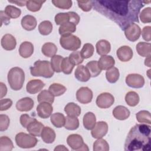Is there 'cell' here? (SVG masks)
<instances>
[{"label":"cell","instance_id":"cell-1","mask_svg":"<svg viewBox=\"0 0 151 151\" xmlns=\"http://www.w3.org/2000/svg\"><path fill=\"white\" fill-rule=\"evenodd\" d=\"M145 1L139 0L92 1L96 11L116 23L122 30L131 24L139 22L138 15L144 6Z\"/></svg>","mask_w":151,"mask_h":151},{"label":"cell","instance_id":"cell-2","mask_svg":"<svg viewBox=\"0 0 151 151\" xmlns=\"http://www.w3.org/2000/svg\"><path fill=\"white\" fill-rule=\"evenodd\" d=\"M150 126L137 124L130 130L124 143V150L149 151L150 150Z\"/></svg>","mask_w":151,"mask_h":151},{"label":"cell","instance_id":"cell-3","mask_svg":"<svg viewBox=\"0 0 151 151\" xmlns=\"http://www.w3.org/2000/svg\"><path fill=\"white\" fill-rule=\"evenodd\" d=\"M29 69L31 75L35 77H43L48 78L52 77L54 73L50 62L47 60L36 61L34 65Z\"/></svg>","mask_w":151,"mask_h":151},{"label":"cell","instance_id":"cell-4","mask_svg":"<svg viewBox=\"0 0 151 151\" xmlns=\"http://www.w3.org/2000/svg\"><path fill=\"white\" fill-rule=\"evenodd\" d=\"M7 77L8 83L12 90L18 91L22 88L25 80V73L22 68L18 67L12 68L9 71Z\"/></svg>","mask_w":151,"mask_h":151},{"label":"cell","instance_id":"cell-5","mask_svg":"<svg viewBox=\"0 0 151 151\" xmlns=\"http://www.w3.org/2000/svg\"><path fill=\"white\" fill-rule=\"evenodd\" d=\"M61 46L65 50L76 51L81 46L80 39L71 34L61 35L60 39Z\"/></svg>","mask_w":151,"mask_h":151},{"label":"cell","instance_id":"cell-6","mask_svg":"<svg viewBox=\"0 0 151 151\" xmlns=\"http://www.w3.org/2000/svg\"><path fill=\"white\" fill-rule=\"evenodd\" d=\"M15 139L17 146L24 149L34 147L38 142V140L35 136L23 132L17 134Z\"/></svg>","mask_w":151,"mask_h":151},{"label":"cell","instance_id":"cell-7","mask_svg":"<svg viewBox=\"0 0 151 151\" xmlns=\"http://www.w3.org/2000/svg\"><path fill=\"white\" fill-rule=\"evenodd\" d=\"M114 102V98L109 93L104 92L99 94L96 101L97 106L101 109H107L111 107Z\"/></svg>","mask_w":151,"mask_h":151},{"label":"cell","instance_id":"cell-8","mask_svg":"<svg viewBox=\"0 0 151 151\" xmlns=\"http://www.w3.org/2000/svg\"><path fill=\"white\" fill-rule=\"evenodd\" d=\"M124 31L127 39L132 42L137 41L141 34V29L140 27L134 23H132L127 27Z\"/></svg>","mask_w":151,"mask_h":151},{"label":"cell","instance_id":"cell-9","mask_svg":"<svg viewBox=\"0 0 151 151\" xmlns=\"http://www.w3.org/2000/svg\"><path fill=\"white\" fill-rule=\"evenodd\" d=\"M126 83L130 87L139 88L143 87L145 79L142 76L139 74H130L126 77Z\"/></svg>","mask_w":151,"mask_h":151},{"label":"cell","instance_id":"cell-10","mask_svg":"<svg viewBox=\"0 0 151 151\" xmlns=\"http://www.w3.org/2000/svg\"><path fill=\"white\" fill-rule=\"evenodd\" d=\"M76 98L78 102L82 104H87L91 101L93 92L87 87H80L76 92Z\"/></svg>","mask_w":151,"mask_h":151},{"label":"cell","instance_id":"cell-11","mask_svg":"<svg viewBox=\"0 0 151 151\" xmlns=\"http://www.w3.org/2000/svg\"><path fill=\"white\" fill-rule=\"evenodd\" d=\"M108 131V125L106 122L100 121L96 123L91 129V136L95 139H100L104 137Z\"/></svg>","mask_w":151,"mask_h":151},{"label":"cell","instance_id":"cell-12","mask_svg":"<svg viewBox=\"0 0 151 151\" xmlns=\"http://www.w3.org/2000/svg\"><path fill=\"white\" fill-rule=\"evenodd\" d=\"M67 143L68 146L74 150H80L84 144L83 137L78 134H70L67 137Z\"/></svg>","mask_w":151,"mask_h":151},{"label":"cell","instance_id":"cell-13","mask_svg":"<svg viewBox=\"0 0 151 151\" xmlns=\"http://www.w3.org/2000/svg\"><path fill=\"white\" fill-rule=\"evenodd\" d=\"M53 108L51 103L47 102L40 103L37 107L38 116L42 119H47L51 116Z\"/></svg>","mask_w":151,"mask_h":151},{"label":"cell","instance_id":"cell-14","mask_svg":"<svg viewBox=\"0 0 151 151\" xmlns=\"http://www.w3.org/2000/svg\"><path fill=\"white\" fill-rule=\"evenodd\" d=\"M116 54L119 60L123 62H127L132 58L133 52L130 47L123 45L117 49Z\"/></svg>","mask_w":151,"mask_h":151},{"label":"cell","instance_id":"cell-15","mask_svg":"<svg viewBox=\"0 0 151 151\" xmlns=\"http://www.w3.org/2000/svg\"><path fill=\"white\" fill-rule=\"evenodd\" d=\"M34 102L30 97H24L19 100L16 103V109L19 111H30L34 107Z\"/></svg>","mask_w":151,"mask_h":151},{"label":"cell","instance_id":"cell-16","mask_svg":"<svg viewBox=\"0 0 151 151\" xmlns=\"http://www.w3.org/2000/svg\"><path fill=\"white\" fill-rule=\"evenodd\" d=\"M1 46L7 51H11L15 48L17 41L15 38L11 34H6L4 35L1 39Z\"/></svg>","mask_w":151,"mask_h":151},{"label":"cell","instance_id":"cell-17","mask_svg":"<svg viewBox=\"0 0 151 151\" xmlns=\"http://www.w3.org/2000/svg\"><path fill=\"white\" fill-rule=\"evenodd\" d=\"M44 86L45 84L42 81L38 79H34L28 82L26 86V90L28 93L35 94L40 91Z\"/></svg>","mask_w":151,"mask_h":151},{"label":"cell","instance_id":"cell-18","mask_svg":"<svg viewBox=\"0 0 151 151\" xmlns=\"http://www.w3.org/2000/svg\"><path fill=\"white\" fill-rule=\"evenodd\" d=\"M74 76L77 80L81 82H86L91 77L88 69L83 65H78L77 66L74 72Z\"/></svg>","mask_w":151,"mask_h":151},{"label":"cell","instance_id":"cell-19","mask_svg":"<svg viewBox=\"0 0 151 151\" xmlns=\"http://www.w3.org/2000/svg\"><path fill=\"white\" fill-rule=\"evenodd\" d=\"M44 127L43 124L35 119L27 126L26 129L30 134L34 136H40Z\"/></svg>","mask_w":151,"mask_h":151},{"label":"cell","instance_id":"cell-20","mask_svg":"<svg viewBox=\"0 0 151 151\" xmlns=\"http://www.w3.org/2000/svg\"><path fill=\"white\" fill-rule=\"evenodd\" d=\"M114 64L115 60L111 55H102L98 61L99 67L101 70H109L112 68Z\"/></svg>","mask_w":151,"mask_h":151},{"label":"cell","instance_id":"cell-21","mask_svg":"<svg viewBox=\"0 0 151 151\" xmlns=\"http://www.w3.org/2000/svg\"><path fill=\"white\" fill-rule=\"evenodd\" d=\"M34 52L33 44L28 41H24L22 42L19 48V55L24 58H27L32 55Z\"/></svg>","mask_w":151,"mask_h":151},{"label":"cell","instance_id":"cell-22","mask_svg":"<svg viewBox=\"0 0 151 151\" xmlns=\"http://www.w3.org/2000/svg\"><path fill=\"white\" fill-rule=\"evenodd\" d=\"M21 23L22 28L29 31L34 29L37 26L36 18L31 15H27L24 16L22 18Z\"/></svg>","mask_w":151,"mask_h":151},{"label":"cell","instance_id":"cell-23","mask_svg":"<svg viewBox=\"0 0 151 151\" xmlns=\"http://www.w3.org/2000/svg\"><path fill=\"white\" fill-rule=\"evenodd\" d=\"M130 111L123 106H116L113 110V116L117 120H124L127 119L130 116Z\"/></svg>","mask_w":151,"mask_h":151},{"label":"cell","instance_id":"cell-24","mask_svg":"<svg viewBox=\"0 0 151 151\" xmlns=\"http://www.w3.org/2000/svg\"><path fill=\"white\" fill-rule=\"evenodd\" d=\"M55 133L54 130L50 127H44L42 130L41 137L45 143H52L55 139Z\"/></svg>","mask_w":151,"mask_h":151},{"label":"cell","instance_id":"cell-25","mask_svg":"<svg viewBox=\"0 0 151 151\" xmlns=\"http://www.w3.org/2000/svg\"><path fill=\"white\" fill-rule=\"evenodd\" d=\"M96 51L97 54L101 56L106 55L111 50V45L110 42L106 40H100L96 43Z\"/></svg>","mask_w":151,"mask_h":151},{"label":"cell","instance_id":"cell-26","mask_svg":"<svg viewBox=\"0 0 151 151\" xmlns=\"http://www.w3.org/2000/svg\"><path fill=\"white\" fill-rule=\"evenodd\" d=\"M136 51L142 57H149L151 55V44L146 42H139L136 45Z\"/></svg>","mask_w":151,"mask_h":151},{"label":"cell","instance_id":"cell-27","mask_svg":"<svg viewBox=\"0 0 151 151\" xmlns=\"http://www.w3.org/2000/svg\"><path fill=\"white\" fill-rule=\"evenodd\" d=\"M83 126L87 130H91L96 123V118L95 114L92 112L86 113L83 119Z\"/></svg>","mask_w":151,"mask_h":151},{"label":"cell","instance_id":"cell-28","mask_svg":"<svg viewBox=\"0 0 151 151\" xmlns=\"http://www.w3.org/2000/svg\"><path fill=\"white\" fill-rule=\"evenodd\" d=\"M64 111L69 116L78 117L81 114V108L77 104L71 102L65 106Z\"/></svg>","mask_w":151,"mask_h":151},{"label":"cell","instance_id":"cell-29","mask_svg":"<svg viewBox=\"0 0 151 151\" xmlns=\"http://www.w3.org/2000/svg\"><path fill=\"white\" fill-rule=\"evenodd\" d=\"M42 53L47 57H52L57 52V46L52 42L45 43L41 48Z\"/></svg>","mask_w":151,"mask_h":151},{"label":"cell","instance_id":"cell-30","mask_svg":"<svg viewBox=\"0 0 151 151\" xmlns=\"http://www.w3.org/2000/svg\"><path fill=\"white\" fill-rule=\"evenodd\" d=\"M51 122L57 128H61L64 126L65 117L62 113H55L51 115Z\"/></svg>","mask_w":151,"mask_h":151},{"label":"cell","instance_id":"cell-31","mask_svg":"<svg viewBox=\"0 0 151 151\" xmlns=\"http://www.w3.org/2000/svg\"><path fill=\"white\" fill-rule=\"evenodd\" d=\"M76 31V25L71 22H67L60 25L59 27L58 32L61 35L70 34Z\"/></svg>","mask_w":151,"mask_h":151},{"label":"cell","instance_id":"cell-32","mask_svg":"<svg viewBox=\"0 0 151 151\" xmlns=\"http://www.w3.org/2000/svg\"><path fill=\"white\" fill-rule=\"evenodd\" d=\"M37 100L40 103L47 102L52 104L54 100V96L52 93L47 90H44L40 92V93L37 96Z\"/></svg>","mask_w":151,"mask_h":151},{"label":"cell","instance_id":"cell-33","mask_svg":"<svg viewBox=\"0 0 151 151\" xmlns=\"http://www.w3.org/2000/svg\"><path fill=\"white\" fill-rule=\"evenodd\" d=\"M79 127V120L77 117L67 116L65 117L64 127L69 130H74Z\"/></svg>","mask_w":151,"mask_h":151},{"label":"cell","instance_id":"cell-34","mask_svg":"<svg viewBox=\"0 0 151 151\" xmlns=\"http://www.w3.org/2000/svg\"><path fill=\"white\" fill-rule=\"evenodd\" d=\"M125 101L129 106L134 107L139 102V96L135 91H130L126 94Z\"/></svg>","mask_w":151,"mask_h":151},{"label":"cell","instance_id":"cell-35","mask_svg":"<svg viewBox=\"0 0 151 151\" xmlns=\"http://www.w3.org/2000/svg\"><path fill=\"white\" fill-rule=\"evenodd\" d=\"M120 73L117 68L113 67L107 70L106 73V77L107 81L110 83H116L119 78Z\"/></svg>","mask_w":151,"mask_h":151},{"label":"cell","instance_id":"cell-36","mask_svg":"<svg viewBox=\"0 0 151 151\" xmlns=\"http://www.w3.org/2000/svg\"><path fill=\"white\" fill-rule=\"evenodd\" d=\"M86 67L88 69L91 77H96L98 76L101 72V70L99 68L98 65V61H91L87 63Z\"/></svg>","mask_w":151,"mask_h":151},{"label":"cell","instance_id":"cell-37","mask_svg":"<svg viewBox=\"0 0 151 151\" xmlns=\"http://www.w3.org/2000/svg\"><path fill=\"white\" fill-rule=\"evenodd\" d=\"M49 91L54 96H60L66 91V87L59 83H53L51 84L48 88Z\"/></svg>","mask_w":151,"mask_h":151},{"label":"cell","instance_id":"cell-38","mask_svg":"<svg viewBox=\"0 0 151 151\" xmlns=\"http://www.w3.org/2000/svg\"><path fill=\"white\" fill-rule=\"evenodd\" d=\"M52 30V24L50 21H44L38 25V31L42 35H49Z\"/></svg>","mask_w":151,"mask_h":151},{"label":"cell","instance_id":"cell-39","mask_svg":"<svg viewBox=\"0 0 151 151\" xmlns=\"http://www.w3.org/2000/svg\"><path fill=\"white\" fill-rule=\"evenodd\" d=\"M137 120L140 123H146L150 124L151 123V117L149 111L146 110H141L136 114Z\"/></svg>","mask_w":151,"mask_h":151},{"label":"cell","instance_id":"cell-40","mask_svg":"<svg viewBox=\"0 0 151 151\" xmlns=\"http://www.w3.org/2000/svg\"><path fill=\"white\" fill-rule=\"evenodd\" d=\"M14 147L12 140L7 136L0 138V151H11Z\"/></svg>","mask_w":151,"mask_h":151},{"label":"cell","instance_id":"cell-41","mask_svg":"<svg viewBox=\"0 0 151 151\" xmlns=\"http://www.w3.org/2000/svg\"><path fill=\"white\" fill-rule=\"evenodd\" d=\"M93 150L94 151H108L109 150V145L106 140L100 138L94 142Z\"/></svg>","mask_w":151,"mask_h":151},{"label":"cell","instance_id":"cell-42","mask_svg":"<svg viewBox=\"0 0 151 151\" xmlns=\"http://www.w3.org/2000/svg\"><path fill=\"white\" fill-rule=\"evenodd\" d=\"M74 65L70 61L68 57L64 58L61 64V70L65 74H70L71 73Z\"/></svg>","mask_w":151,"mask_h":151},{"label":"cell","instance_id":"cell-43","mask_svg":"<svg viewBox=\"0 0 151 151\" xmlns=\"http://www.w3.org/2000/svg\"><path fill=\"white\" fill-rule=\"evenodd\" d=\"M64 58L60 55H55L51 58V65L54 71L57 73H60L61 70V64L62 60Z\"/></svg>","mask_w":151,"mask_h":151},{"label":"cell","instance_id":"cell-44","mask_svg":"<svg viewBox=\"0 0 151 151\" xmlns=\"http://www.w3.org/2000/svg\"><path fill=\"white\" fill-rule=\"evenodd\" d=\"M5 12L11 18H17L21 14V11L13 5H7L5 8Z\"/></svg>","mask_w":151,"mask_h":151},{"label":"cell","instance_id":"cell-45","mask_svg":"<svg viewBox=\"0 0 151 151\" xmlns=\"http://www.w3.org/2000/svg\"><path fill=\"white\" fill-rule=\"evenodd\" d=\"M45 2V1H27L26 3V6L27 8L30 11L37 12L41 9L42 4Z\"/></svg>","mask_w":151,"mask_h":151},{"label":"cell","instance_id":"cell-46","mask_svg":"<svg viewBox=\"0 0 151 151\" xmlns=\"http://www.w3.org/2000/svg\"><path fill=\"white\" fill-rule=\"evenodd\" d=\"M80 52L84 59L90 58L94 53V47L91 44L86 43L83 45Z\"/></svg>","mask_w":151,"mask_h":151},{"label":"cell","instance_id":"cell-47","mask_svg":"<svg viewBox=\"0 0 151 151\" xmlns=\"http://www.w3.org/2000/svg\"><path fill=\"white\" fill-rule=\"evenodd\" d=\"M53 5L60 9H68L72 6V1L70 0H52Z\"/></svg>","mask_w":151,"mask_h":151},{"label":"cell","instance_id":"cell-48","mask_svg":"<svg viewBox=\"0 0 151 151\" xmlns=\"http://www.w3.org/2000/svg\"><path fill=\"white\" fill-rule=\"evenodd\" d=\"M151 8L147 7L143 9L139 14L140 21L143 23L151 22Z\"/></svg>","mask_w":151,"mask_h":151},{"label":"cell","instance_id":"cell-49","mask_svg":"<svg viewBox=\"0 0 151 151\" xmlns=\"http://www.w3.org/2000/svg\"><path fill=\"white\" fill-rule=\"evenodd\" d=\"M70 61L75 65H80L83 62L84 58L82 57L80 51H74L71 53L68 57Z\"/></svg>","mask_w":151,"mask_h":151},{"label":"cell","instance_id":"cell-50","mask_svg":"<svg viewBox=\"0 0 151 151\" xmlns=\"http://www.w3.org/2000/svg\"><path fill=\"white\" fill-rule=\"evenodd\" d=\"M55 22L57 25H62L67 22H70V16L68 12H61L55 16Z\"/></svg>","mask_w":151,"mask_h":151},{"label":"cell","instance_id":"cell-51","mask_svg":"<svg viewBox=\"0 0 151 151\" xmlns=\"http://www.w3.org/2000/svg\"><path fill=\"white\" fill-rule=\"evenodd\" d=\"M10 123L9 118L7 115L1 114L0 115V130L1 132L5 131L9 127Z\"/></svg>","mask_w":151,"mask_h":151},{"label":"cell","instance_id":"cell-52","mask_svg":"<svg viewBox=\"0 0 151 151\" xmlns=\"http://www.w3.org/2000/svg\"><path fill=\"white\" fill-rule=\"evenodd\" d=\"M77 4L79 8L84 12L90 11L93 7L92 1H78Z\"/></svg>","mask_w":151,"mask_h":151},{"label":"cell","instance_id":"cell-53","mask_svg":"<svg viewBox=\"0 0 151 151\" xmlns=\"http://www.w3.org/2000/svg\"><path fill=\"white\" fill-rule=\"evenodd\" d=\"M35 119L30 117L27 114H23L21 116L19 121L21 123V124L25 128H27V126L33 120H34Z\"/></svg>","mask_w":151,"mask_h":151},{"label":"cell","instance_id":"cell-54","mask_svg":"<svg viewBox=\"0 0 151 151\" xmlns=\"http://www.w3.org/2000/svg\"><path fill=\"white\" fill-rule=\"evenodd\" d=\"M1 111H5L9 109L12 105V101L9 99H1L0 100Z\"/></svg>","mask_w":151,"mask_h":151},{"label":"cell","instance_id":"cell-55","mask_svg":"<svg viewBox=\"0 0 151 151\" xmlns=\"http://www.w3.org/2000/svg\"><path fill=\"white\" fill-rule=\"evenodd\" d=\"M142 37L144 40L146 41H150L151 40V27L146 26L143 27L142 32Z\"/></svg>","mask_w":151,"mask_h":151},{"label":"cell","instance_id":"cell-56","mask_svg":"<svg viewBox=\"0 0 151 151\" xmlns=\"http://www.w3.org/2000/svg\"><path fill=\"white\" fill-rule=\"evenodd\" d=\"M70 16V22L77 25L80 22V16L75 12H68Z\"/></svg>","mask_w":151,"mask_h":151},{"label":"cell","instance_id":"cell-57","mask_svg":"<svg viewBox=\"0 0 151 151\" xmlns=\"http://www.w3.org/2000/svg\"><path fill=\"white\" fill-rule=\"evenodd\" d=\"M0 16H1V27H2V24L8 25L10 22V17H9L5 11H0Z\"/></svg>","mask_w":151,"mask_h":151},{"label":"cell","instance_id":"cell-58","mask_svg":"<svg viewBox=\"0 0 151 151\" xmlns=\"http://www.w3.org/2000/svg\"><path fill=\"white\" fill-rule=\"evenodd\" d=\"M0 88H1V95L0 98L1 99H2L4 96H6L7 93V88L5 84H4L2 82L0 83Z\"/></svg>","mask_w":151,"mask_h":151},{"label":"cell","instance_id":"cell-59","mask_svg":"<svg viewBox=\"0 0 151 151\" xmlns=\"http://www.w3.org/2000/svg\"><path fill=\"white\" fill-rule=\"evenodd\" d=\"M27 1H8L9 3L15 4L20 6H24V5H26Z\"/></svg>","mask_w":151,"mask_h":151},{"label":"cell","instance_id":"cell-60","mask_svg":"<svg viewBox=\"0 0 151 151\" xmlns=\"http://www.w3.org/2000/svg\"><path fill=\"white\" fill-rule=\"evenodd\" d=\"M54 150H68V149L67 148H66L64 145H58L57 146L55 149Z\"/></svg>","mask_w":151,"mask_h":151},{"label":"cell","instance_id":"cell-61","mask_svg":"<svg viewBox=\"0 0 151 151\" xmlns=\"http://www.w3.org/2000/svg\"><path fill=\"white\" fill-rule=\"evenodd\" d=\"M145 64L147 67H150V56L146 57L145 60Z\"/></svg>","mask_w":151,"mask_h":151}]
</instances>
